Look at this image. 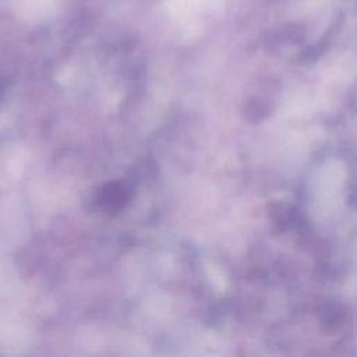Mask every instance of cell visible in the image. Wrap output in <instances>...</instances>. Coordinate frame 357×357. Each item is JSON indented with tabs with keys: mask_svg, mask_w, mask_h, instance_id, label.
Returning <instances> with one entry per match:
<instances>
[{
	"mask_svg": "<svg viewBox=\"0 0 357 357\" xmlns=\"http://www.w3.org/2000/svg\"><path fill=\"white\" fill-rule=\"evenodd\" d=\"M128 201V191L127 187L121 183H109L106 184L100 194H99V202L103 208L116 211L123 208Z\"/></svg>",
	"mask_w": 357,
	"mask_h": 357,
	"instance_id": "1",
	"label": "cell"
}]
</instances>
